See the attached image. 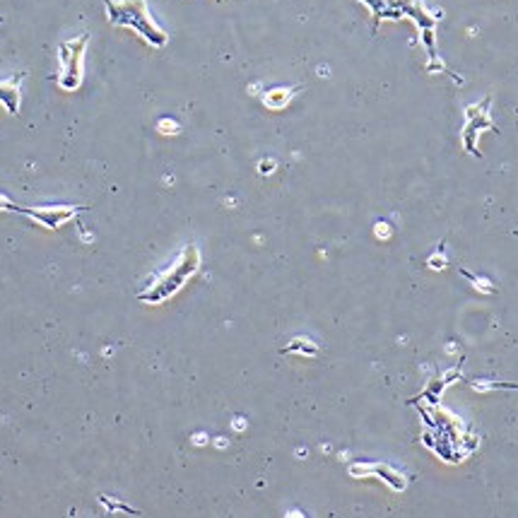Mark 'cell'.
I'll use <instances>...</instances> for the list:
<instances>
[{"instance_id":"6da1fadb","label":"cell","mask_w":518,"mask_h":518,"mask_svg":"<svg viewBox=\"0 0 518 518\" xmlns=\"http://www.w3.org/2000/svg\"><path fill=\"white\" fill-rule=\"evenodd\" d=\"M106 5V19L114 27H128L138 37L145 39L152 49L166 46L169 37L159 24L152 19L145 0H104Z\"/></svg>"},{"instance_id":"7a4b0ae2","label":"cell","mask_w":518,"mask_h":518,"mask_svg":"<svg viewBox=\"0 0 518 518\" xmlns=\"http://www.w3.org/2000/svg\"><path fill=\"white\" fill-rule=\"evenodd\" d=\"M198 268H200V253H198V248L191 243V246H186L184 256H181L159 280L152 282L145 292H140V299L147 304H159V302H164V299L174 297V294L196 275Z\"/></svg>"},{"instance_id":"3957f363","label":"cell","mask_w":518,"mask_h":518,"mask_svg":"<svg viewBox=\"0 0 518 518\" xmlns=\"http://www.w3.org/2000/svg\"><path fill=\"white\" fill-rule=\"evenodd\" d=\"M87 42L89 34H80V37L70 39V42H63L58 46V60H60V75H58V85L68 92L80 87L83 83V58L85 51H87Z\"/></svg>"},{"instance_id":"277c9868","label":"cell","mask_w":518,"mask_h":518,"mask_svg":"<svg viewBox=\"0 0 518 518\" xmlns=\"http://www.w3.org/2000/svg\"><path fill=\"white\" fill-rule=\"evenodd\" d=\"M0 210L22 212V215L37 220L39 225L55 230V227H60L63 222L73 220V217L80 212V207H22V205H15V202H10L5 196H0Z\"/></svg>"},{"instance_id":"5b68a950","label":"cell","mask_w":518,"mask_h":518,"mask_svg":"<svg viewBox=\"0 0 518 518\" xmlns=\"http://www.w3.org/2000/svg\"><path fill=\"white\" fill-rule=\"evenodd\" d=\"M27 78V73H17L10 80H0V104L5 106L8 114H19V104H22V80Z\"/></svg>"},{"instance_id":"8992f818","label":"cell","mask_w":518,"mask_h":518,"mask_svg":"<svg viewBox=\"0 0 518 518\" xmlns=\"http://www.w3.org/2000/svg\"><path fill=\"white\" fill-rule=\"evenodd\" d=\"M297 89H270L266 96H263V101H266L268 109H284V106L289 104V99L294 96Z\"/></svg>"},{"instance_id":"52a82bcc","label":"cell","mask_w":518,"mask_h":518,"mask_svg":"<svg viewBox=\"0 0 518 518\" xmlns=\"http://www.w3.org/2000/svg\"><path fill=\"white\" fill-rule=\"evenodd\" d=\"M273 166H275L273 162H263V164H261V171H263V174H268V171H273Z\"/></svg>"},{"instance_id":"ba28073f","label":"cell","mask_w":518,"mask_h":518,"mask_svg":"<svg viewBox=\"0 0 518 518\" xmlns=\"http://www.w3.org/2000/svg\"><path fill=\"white\" fill-rule=\"evenodd\" d=\"M388 234V227H379V236H386Z\"/></svg>"},{"instance_id":"9c48e42d","label":"cell","mask_w":518,"mask_h":518,"mask_svg":"<svg viewBox=\"0 0 518 518\" xmlns=\"http://www.w3.org/2000/svg\"><path fill=\"white\" fill-rule=\"evenodd\" d=\"M0 22H3V19H0Z\"/></svg>"}]
</instances>
